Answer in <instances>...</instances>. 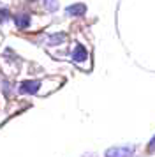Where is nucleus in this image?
I'll return each mask as SVG.
<instances>
[{
	"label": "nucleus",
	"mask_w": 155,
	"mask_h": 157,
	"mask_svg": "<svg viewBox=\"0 0 155 157\" xmlns=\"http://www.w3.org/2000/svg\"><path fill=\"white\" fill-rule=\"evenodd\" d=\"M132 147H116L106 152V157H132Z\"/></svg>",
	"instance_id": "f257e3e1"
},
{
	"label": "nucleus",
	"mask_w": 155,
	"mask_h": 157,
	"mask_svg": "<svg viewBox=\"0 0 155 157\" xmlns=\"http://www.w3.org/2000/svg\"><path fill=\"white\" fill-rule=\"evenodd\" d=\"M28 25H30V16L28 14H18L16 16V27H20V29H27Z\"/></svg>",
	"instance_id": "f03ea898"
},
{
	"label": "nucleus",
	"mask_w": 155,
	"mask_h": 157,
	"mask_svg": "<svg viewBox=\"0 0 155 157\" xmlns=\"http://www.w3.org/2000/svg\"><path fill=\"white\" fill-rule=\"evenodd\" d=\"M72 55H74V58H76L78 62H81V60L86 58V50H85L81 44H78L76 48H74V53H72Z\"/></svg>",
	"instance_id": "7ed1b4c3"
},
{
	"label": "nucleus",
	"mask_w": 155,
	"mask_h": 157,
	"mask_svg": "<svg viewBox=\"0 0 155 157\" xmlns=\"http://www.w3.org/2000/svg\"><path fill=\"white\" fill-rule=\"evenodd\" d=\"M67 13L69 14H74V16H79L85 13V6H81V4H76V6H72V7L67 9Z\"/></svg>",
	"instance_id": "20e7f679"
},
{
	"label": "nucleus",
	"mask_w": 155,
	"mask_h": 157,
	"mask_svg": "<svg viewBox=\"0 0 155 157\" xmlns=\"http://www.w3.org/2000/svg\"><path fill=\"white\" fill-rule=\"evenodd\" d=\"M148 152H155V136L153 138H152V140H150V143H148Z\"/></svg>",
	"instance_id": "39448f33"
}]
</instances>
